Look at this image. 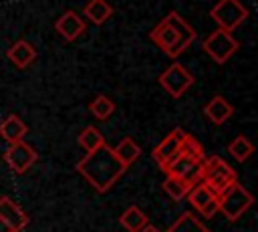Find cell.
<instances>
[{
  "mask_svg": "<svg viewBox=\"0 0 258 232\" xmlns=\"http://www.w3.org/2000/svg\"><path fill=\"white\" fill-rule=\"evenodd\" d=\"M77 169L85 180L97 190V192H107L125 171V167L119 163V159L113 155V147L107 143L91 153H87L79 163Z\"/></svg>",
  "mask_w": 258,
  "mask_h": 232,
  "instance_id": "obj_1",
  "label": "cell"
},
{
  "mask_svg": "<svg viewBox=\"0 0 258 232\" xmlns=\"http://www.w3.org/2000/svg\"><path fill=\"white\" fill-rule=\"evenodd\" d=\"M238 182V176L230 163H226L218 155H210L202 159V184L208 186L216 196L226 192L230 186Z\"/></svg>",
  "mask_w": 258,
  "mask_h": 232,
  "instance_id": "obj_2",
  "label": "cell"
},
{
  "mask_svg": "<svg viewBox=\"0 0 258 232\" xmlns=\"http://www.w3.org/2000/svg\"><path fill=\"white\" fill-rule=\"evenodd\" d=\"M252 204H254L252 194L238 182L218 196V212H222L230 222L242 218V214H246Z\"/></svg>",
  "mask_w": 258,
  "mask_h": 232,
  "instance_id": "obj_3",
  "label": "cell"
},
{
  "mask_svg": "<svg viewBox=\"0 0 258 232\" xmlns=\"http://www.w3.org/2000/svg\"><path fill=\"white\" fill-rule=\"evenodd\" d=\"M210 16L218 24V28L232 32L248 18V8L240 0H218L210 10Z\"/></svg>",
  "mask_w": 258,
  "mask_h": 232,
  "instance_id": "obj_4",
  "label": "cell"
},
{
  "mask_svg": "<svg viewBox=\"0 0 258 232\" xmlns=\"http://www.w3.org/2000/svg\"><path fill=\"white\" fill-rule=\"evenodd\" d=\"M238 40L232 36V32H226L222 28L214 30L204 42H202V48L204 52L218 65H224L226 61L232 59V54L238 50Z\"/></svg>",
  "mask_w": 258,
  "mask_h": 232,
  "instance_id": "obj_5",
  "label": "cell"
},
{
  "mask_svg": "<svg viewBox=\"0 0 258 232\" xmlns=\"http://www.w3.org/2000/svg\"><path fill=\"white\" fill-rule=\"evenodd\" d=\"M157 83L167 91L169 97L177 99L181 97L191 85H194V75L181 65V63H171L157 79Z\"/></svg>",
  "mask_w": 258,
  "mask_h": 232,
  "instance_id": "obj_6",
  "label": "cell"
},
{
  "mask_svg": "<svg viewBox=\"0 0 258 232\" xmlns=\"http://www.w3.org/2000/svg\"><path fill=\"white\" fill-rule=\"evenodd\" d=\"M163 171H165L167 176L179 178V180L185 182L189 188H194L196 184L202 182V159L177 155L171 163H167V165L163 167Z\"/></svg>",
  "mask_w": 258,
  "mask_h": 232,
  "instance_id": "obj_7",
  "label": "cell"
},
{
  "mask_svg": "<svg viewBox=\"0 0 258 232\" xmlns=\"http://www.w3.org/2000/svg\"><path fill=\"white\" fill-rule=\"evenodd\" d=\"M36 151L26 143V141H16L10 143L4 151V159L8 163V167L14 173H24L28 167H32V163L36 161Z\"/></svg>",
  "mask_w": 258,
  "mask_h": 232,
  "instance_id": "obj_8",
  "label": "cell"
},
{
  "mask_svg": "<svg viewBox=\"0 0 258 232\" xmlns=\"http://www.w3.org/2000/svg\"><path fill=\"white\" fill-rule=\"evenodd\" d=\"M149 38H151L165 54H169L171 59H177V56L183 52V46H181V42H179L177 32H175L165 20H161L159 24L153 26V30L149 32Z\"/></svg>",
  "mask_w": 258,
  "mask_h": 232,
  "instance_id": "obj_9",
  "label": "cell"
},
{
  "mask_svg": "<svg viewBox=\"0 0 258 232\" xmlns=\"http://www.w3.org/2000/svg\"><path fill=\"white\" fill-rule=\"evenodd\" d=\"M183 135H185V131L177 127V129L169 131V133L155 145V149H153V159L157 161V165H159L161 169H163L167 163H171V161L179 155V143H181Z\"/></svg>",
  "mask_w": 258,
  "mask_h": 232,
  "instance_id": "obj_10",
  "label": "cell"
},
{
  "mask_svg": "<svg viewBox=\"0 0 258 232\" xmlns=\"http://www.w3.org/2000/svg\"><path fill=\"white\" fill-rule=\"evenodd\" d=\"M187 200L204 218H212L214 214H218V196L202 182L187 192Z\"/></svg>",
  "mask_w": 258,
  "mask_h": 232,
  "instance_id": "obj_11",
  "label": "cell"
},
{
  "mask_svg": "<svg viewBox=\"0 0 258 232\" xmlns=\"http://www.w3.org/2000/svg\"><path fill=\"white\" fill-rule=\"evenodd\" d=\"M54 28H56V32H58L67 42H73L75 38H79V36L85 32V20H83L77 12L67 10V12L56 20Z\"/></svg>",
  "mask_w": 258,
  "mask_h": 232,
  "instance_id": "obj_12",
  "label": "cell"
},
{
  "mask_svg": "<svg viewBox=\"0 0 258 232\" xmlns=\"http://www.w3.org/2000/svg\"><path fill=\"white\" fill-rule=\"evenodd\" d=\"M6 56L16 69H26L36 61V48L28 40L20 38L6 50Z\"/></svg>",
  "mask_w": 258,
  "mask_h": 232,
  "instance_id": "obj_13",
  "label": "cell"
},
{
  "mask_svg": "<svg viewBox=\"0 0 258 232\" xmlns=\"http://www.w3.org/2000/svg\"><path fill=\"white\" fill-rule=\"evenodd\" d=\"M0 218L6 220L16 232H20L28 224V216L24 214V210L14 200H10L8 196L0 198Z\"/></svg>",
  "mask_w": 258,
  "mask_h": 232,
  "instance_id": "obj_14",
  "label": "cell"
},
{
  "mask_svg": "<svg viewBox=\"0 0 258 232\" xmlns=\"http://www.w3.org/2000/svg\"><path fill=\"white\" fill-rule=\"evenodd\" d=\"M204 115L214 123V125H222L226 123L232 115H234V107L230 101H226L222 95H216L208 101V105L204 107Z\"/></svg>",
  "mask_w": 258,
  "mask_h": 232,
  "instance_id": "obj_15",
  "label": "cell"
},
{
  "mask_svg": "<svg viewBox=\"0 0 258 232\" xmlns=\"http://www.w3.org/2000/svg\"><path fill=\"white\" fill-rule=\"evenodd\" d=\"M26 131H28V127H26V123L18 115H8L0 123V137L4 141H8V145L10 143H16V141H22V137L26 135Z\"/></svg>",
  "mask_w": 258,
  "mask_h": 232,
  "instance_id": "obj_16",
  "label": "cell"
},
{
  "mask_svg": "<svg viewBox=\"0 0 258 232\" xmlns=\"http://www.w3.org/2000/svg\"><path fill=\"white\" fill-rule=\"evenodd\" d=\"M175 32H177V36H179V42H181V46H183V50L196 40V30H194V26L189 24V22H185L183 20V16H179L177 12H169L165 18H163Z\"/></svg>",
  "mask_w": 258,
  "mask_h": 232,
  "instance_id": "obj_17",
  "label": "cell"
},
{
  "mask_svg": "<svg viewBox=\"0 0 258 232\" xmlns=\"http://www.w3.org/2000/svg\"><path fill=\"white\" fill-rule=\"evenodd\" d=\"M113 155L119 159V163L127 169L131 163H135L141 155V147L135 143V139L131 137H123L115 147H113Z\"/></svg>",
  "mask_w": 258,
  "mask_h": 232,
  "instance_id": "obj_18",
  "label": "cell"
},
{
  "mask_svg": "<svg viewBox=\"0 0 258 232\" xmlns=\"http://www.w3.org/2000/svg\"><path fill=\"white\" fill-rule=\"evenodd\" d=\"M83 14L93 24H103L113 16V6L107 0H89L83 8Z\"/></svg>",
  "mask_w": 258,
  "mask_h": 232,
  "instance_id": "obj_19",
  "label": "cell"
},
{
  "mask_svg": "<svg viewBox=\"0 0 258 232\" xmlns=\"http://www.w3.org/2000/svg\"><path fill=\"white\" fill-rule=\"evenodd\" d=\"M119 222H121V226H123L127 232H139L145 224H149L145 212H141V208H137V206H129V208L121 214Z\"/></svg>",
  "mask_w": 258,
  "mask_h": 232,
  "instance_id": "obj_20",
  "label": "cell"
},
{
  "mask_svg": "<svg viewBox=\"0 0 258 232\" xmlns=\"http://www.w3.org/2000/svg\"><path fill=\"white\" fill-rule=\"evenodd\" d=\"M79 145H81L87 153H91V151H95V149H99V147L105 145V137H103V133H101L97 127L89 125V127H85V129L79 133Z\"/></svg>",
  "mask_w": 258,
  "mask_h": 232,
  "instance_id": "obj_21",
  "label": "cell"
},
{
  "mask_svg": "<svg viewBox=\"0 0 258 232\" xmlns=\"http://www.w3.org/2000/svg\"><path fill=\"white\" fill-rule=\"evenodd\" d=\"M252 151H254V145H252V141H250L248 137H244V135L234 137V139L230 141V145H228V153H230L234 159H238V161H246V159L252 155Z\"/></svg>",
  "mask_w": 258,
  "mask_h": 232,
  "instance_id": "obj_22",
  "label": "cell"
},
{
  "mask_svg": "<svg viewBox=\"0 0 258 232\" xmlns=\"http://www.w3.org/2000/svg\"><path fill=\"white\" fill-rule=\"evenodd\" d=\"M89 111H91L93 117H97V119H109V117L113 115V111H115V103H113L109 97H105V95H97V97L91 101Z\"/></svg>",
  "mask_w": 258,
  "mask_h": 232,
  "instance_id": "obj_23",
  "label": "cell"
},
{
  "mask_svg": "<svg viewBox=\"0 0 258 232\" xmlns=\"http://www.w3.org/2000/svg\"><path fill=\"white\" fill-rule=\"evenodd\" d=\"M179 155H185V157H194V159H204V145L200 143L198 137L185 133L181 143H179Z\"/></svg>",
  "mask_w": 258,
  "mask_h": 232,
  "instance_id": "obj_24",
  "label": "cell"
},
{
  "mask_svg": "<svg viewBox=\"0 0 258 232\" xmlns=\"http://www.w3.org/2000/svg\"><path fill=\"white\" fill-rule=\"evenodd\" d=\"M163 190L167 192L169 198H173V200H181V198L187 196V192H189L191 188H189L185 182H181L179 178L165 176V180H163Z\"/></svg>",
  "mask_w": 258,
  "mask_h": 232,
  "instance_id": "obj_25",
  "label": "cell"
},
{
  "mask_svg": "<svg viewBox=\"0 0 258 232\" xmlns=\"http://www.w3.org/2000/svg\"><path fill=\"white\" fill-rule=\"evenodd\" d=\"M167 232H208V230H206L189 212H185Z\"/></svg>",
  "mask_w": 258,
  "mask_h": 232,
  "instance_id": "obj_26",
  "label": "cell"
},
{
  "mask_svg": "<svg viewBox=\"0 0 258 232\" xmlns=\"http://www.w3.org/2000/svg\"><path fill=\"white\" fill-rule=\"evenodd\" d=\"M0 232H16V230H14L6 220H2V218H0Z\"/></svg>",
  "mask_w": 258,
  "mask_h": 232,
  "instance_id": "obj_27",
  "label": "cell"
},
{
  "mask_svg": "<svg viewBox=\"0 0 258 232\" xmlns=\"http://www.w3.org/2000/svg\"><path fill=\"white\" fill-rule=\"evenodd\" d=\"M139 232H161V230H159V228H155L153 224H145V226H143Z\"/></svg>",
  "mask_w": 258,
  "mask_h": 232,
  "instance_id": "obj_28",
  "label": "cell"
}]
</instances>
